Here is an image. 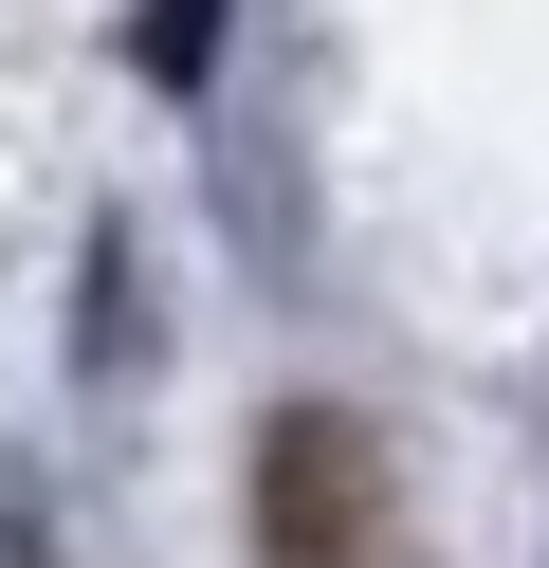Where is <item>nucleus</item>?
<instances>
[{"label": "nucleus", "mask_w": 549, "mask_h": 568, "mask_svg": "<svg viewBox=\"0 0 549 568\" xmlns=\"http://www.w3.org/2000/svg\"><path fill=\"white\" fill-rule=\"evenodd\" d=\"M220 19H238V0H129V74L146 92H202L220 74Z\"/></svg>", "instance_id": "2"}, {"label": "nucleus", "mask_w": 549, "mask_h": 568, "mask_svg": "<svg viewBox=\"0 0 549 568\" xmlns=\"http://www.w3.org/2000/svg\"><path fill=\"white\" fill-rule=\"evenodd\" d=\"M256 568H403V477L348 404L256 422Z\"/></svg>", "instance_id": "1"}]
</instances>
